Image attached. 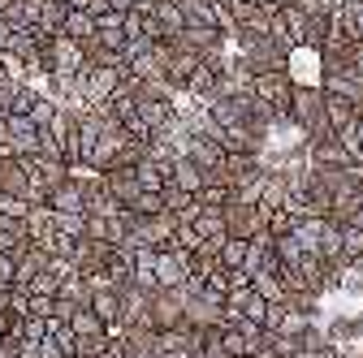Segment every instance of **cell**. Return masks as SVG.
<instances>
[{"label": "cell", "instance_id": "40", "mask_svg": "<svg viewBox=\"0 0 363 358\" xmlns=\"http://www.w3.org/2000/svg\"><path fill=\"white\" fill-rule=\"evenodd\" d=\"M337 358H363V354H337Z\"/></svg>", "mask_w": 363, "mask_h": 358}, {"label": "cell", "instance_id": "3", "mask_svg": "<svg viewBox=\"0 0 363 358\" xmlns=\"http://www.w3.org/2000/svg\"><path fill=\"white\" fill-rule=\"evenodd\" d=\"M264 225H268V212L259 203H238V199L225 203V233L230 238H255Z\"/></svg>", "mask_w": 363, "mask_h": 358}, {"label": "cell", "instance_id": "28", "mask_svg": "<svg viewBox=\"0 0 363 358\" xmlns=\"http://www.w3.org/2000/svg\"><path fill=\"white\" fill-rule=\"evenodd\" d=\"M264 316H268V298H264V294H255V285H251V298L242 302V320L264 324Z\"/></svg>", "mask_w": 363, "mask_h": 358}, {"label": "cell", "instance_id": "22", "mask_svg": "<svg viewBox=\"0 0 363 358\" xmlns=\"http://www.w3.org/2000/svg\"><path fill=\"white\" fill-rule=\"evenodd\" d=\"M247 242H251V238H225V242H220V255H216V263L225 267V272H234V267H242V259H247Z\"/></svg>", "mask_w": 363, "mask_h": 358}, {"label": "cell", "instance_id": "18", "mask_svg": "<svg viewBox=\"0 0 363 358\" xmlns=\"http://www.w3.org/2000/svg\"><path fill=\"white\" fill-rule=\"evenodd\" d=\"M156 22L164 26V35L173 39V35H182V30H186V18H182V5H177V0H156Z\"/></svg>", "mask_w": 363, "mask_h": 358}, {"label": "cell", "instance_id": "15", "mask_svg": "<svg viewBox=\"0 0 363 358\" xmlns=\"http://www.w3.org/2000/svg\"><path fill=\"white\" fill-rule=\"evenodd\" d=\"M61 35H69V39H78V43H91V39H96V13H86V9H69V13H65V26H61Z\"/></svg>", "mask_w": 363, "mask_h": 358}, {"label": "cell", "instance_id": "8", "mask_svg": "<svg viewBox=\"0 0 363 358\" xmlns=\"http://www.w3.org/2000/svg\"><path fill=\"white\" fill-rule=\"evenodd\" d=\"M13 255H18V281H13V285H18V289H26V285L43 272V267H48V250L35 246V242H26V246H22V250H13Z\"/></svg>", "mask_w": 363, "mask_h": 358}, {"label": "cell", "instance_id": "1", "mask_svg": "<svg viewBox=\"0 0 363 358\" xmlns=\"http://www.w3.org/2000/svg\"><path fill=\"white\" fill-rule=\"evenodd\" d=\"M43 48V65H48V74H61V78H74L82 65H86V43L69 39V35H52V39H43L39 43Z\"/></svg>", "mask_w": 363, "mask_h": 358}, {"label": "cell", "instance_id": "7", "mask_svg": "<svg viewBox=\"0 0 363 358\" xmlns=\"http://www.w3.org/2000/svg\"><path fill=\"white\" fill-rule=\"evenodd\" d=\"M104 190H108L121 207H130L134 199H139L143 186H139V177H134V168H108V173H104Z\"/></svg>", "mask_w": 363, "mask_h": 358}, {"label": "cell", "instance_id": "21", "mask_svg": "<svg viewBox=\"0 0 363 358\" xmlns=\"http://www.w3.org/2000/svg\"><path fill=\"white\" fill-rule=\"evenodd\" d=\"M220 345H225L230 358H251V341H247V333L238 324H220Z\"/></svg>", "mask_w": 363, "mask_h": 358}, {"label": "cell", "instance_id": "33", "mask_svg": "<svg viewBox=\"0 0 363 358\" xmlns=\"http://www.w3.org/2000/svg\"><path fill=\"white\" fill-rule=\"evenodd\" d=\"M48 337V320H39V316H22V341H43Z\"/></svg>", "mask_w": 363, "mask_h": 358}, {"label": "cell", "instance_id": "31", "mask_svg": "<svg viewBox=\"0 0 363 358\" xmlns=\"http://www.w3.org/2000/svg\"><path fill=\"white\" fill-rule=\"evenodd\" d=\"M26 212H30V199H22V195H0V216L26 220Z\"/></svg>", "mask_w": 363, "mask_h": 358}, {"label": "cell", "instance_id": "27", "mask_svg": "<svg viewBox=\"0 0 363 358\" xmlns=\"http://www.w3.org/2000/svg\"><path fill=\"white\" fill-rule=\"evenodd\" d=\"M130 212H139V216H156V212H164V195H160V190H139V199L130 203Z\"/></svg>", "mask_w": 363, "mask_h": 358}, {"label": "cell", "instance_id": "5", "mask_svg": "<svg viewBox=\"0 0 363 358\" xmlns=\"http://www.w3.org/2000/svg\"><path fill=\"white\" fill-rule=\"evenodd\" d=\"M182 311H186V289H156L152 294V324L156 328H173L182 324Z\"/></svg>", "mask_w": 363, "mask_h": 358}, {"label": "cell", "instance_id": "19", "mask_svg": "<svg viewBox=\"0 0 363 358\" xmlns=\"http://www.w3.org/2000/svg\"><path fill=\"white\" fill-rule=\"evenodd\" d=\"M337 143L346 147V156H350L354 164H363V112H359L350 125H342V129H337Z\"/></svg>", "mask_w": 363, "mask_h": 358}, {"label": "cell", "instance_id": "24", "mask_svg": "<svg viewBox=\"0 0 363 358\" xmlns=\"http://www.w3.org/2000/svg\"><path fill=\"white\" fill-rule=\"evenodd\" d=\"M57 112H61V104H57V100H52V96H43V91H39V96H35V104H30V112H26V117H30V121H35V125H39V129H48V125H52V121H57Z\"/></svg>", "mask_w": 363, "mask_h": 358}, {"label": "cell", "instance_id": "29", "mask_svg": "<svg viewBox=\"0 0 363 358\" xmlns=\"http://www.w3.org/2000/svg\"><path fill=\"white\" fill-rule=\"evenodd\" d=\"M57 289H61V277L52 272V267H43V272L26 285V294H52V298H57Z\"/></svg>", "mask_w": 363, "mask_h": 358}, {"label": "cell", "instance_id": "37", "mask_svg": "<svg viewBox=\"0 0 363 358\" xmlns=\"http://www.w3.org/2000/svg\"><path fill=\"white\" fill-rule=\"evenodd\" d=\"M9 35H13V26H9L5 18H0V48H5V43H9Z\"/></svg>", "mask_w": 363, "mask_h": 358}, {"label": "cell", "instance_id": "38", "mask_svg": "<svg viewBox=\"0 0 363 358\" xmlns=\"http://www.w3.org/2000/svg\"><path fill=\"white\" fill-rule=\"evenodd\" d=\"M259 5H264V9H268V13H277V9H281V5H290V0H259Z\"/></svg>", "mask_w": 363, "mask_h": 358}, {"label": "cell", "instance_id": "23", "mask_svg": "<svg viewBox=\"0 0 363 358\" xmlns=\"http://www.w3.org/2000/svg\"><path fill=\"white\" fill-rule=\"evenodd\" d=\"M69 328L78 333V337H91V333H108V324L96 316V311H91V306H78L74 311V316H69Z\"/></svg>", "mask_w": 363, "mask_h": 358}, {"label": "cell", "instance_id": "6", "mask_svg": "<svg viewBox=\"0 0 363 358\" xmlns=\"http://www.w3.org/2000/svg\"><path fill=\"white\" fill-rule=\"evenodd\" d=\"M5 125H9V143H13L18 156H35V151H39V125H35L26 112H9Z\"/></svg>", "mask_w": 363, "mask_h": 358}, {"label": "cell", "instance_id": "39", "mask_svg": "<svg viewBox=\"0 0 363 358\" xmlns=\"http://www.w3.org/2000/svg\"><path fill=\"white\" fill-rule=\"evenodd\" d=\"M130 5H134V0H108V9H121V13H125Z\"/></svg>", "mask_w": 363, "mask_h": 358}, {"label": "cell", "instance_id": "14", "mask_svg": "<svg viewBox=\"0 0 363 358\" xmlns=\"http://www.w3.org/2000/svg\"><path fill=\"white\" fill-rule=\"evenodd\" d=\"M169 168H173V164H160V160L143 156L139 164H134V177H139L143 190H164V186H169Z\"/></svg>", "mask_w": 363, "mask_h": 358}, {"label": "cell", "instance_id": "30", "mask_svg": "<svg viewBox=\"0 0 363 358\" xmlns=\"http://www.w3.org/2000/svg\"><path fill=\"white\" fill-rule=\"evenodd\" d=\"M104 345H108V333H91V337H78L74 354H78V358H96Z\"/></svg>", "mask_w": 363, "mask_h": 358}, {"label": "cell", "instance_id": "4", "mask_svg": "<svg viewBox=\"0 0 363 358\" xmlns=\"http://www.w3.org/2000/svg\"><path fill=\"white\" fill-rule=\"evenodd\" d=\"M186 277H191V267H186V250H177V246L156 250V285H160V289H177V285H186Z\"/></svg>", "mask_w": 363, "mask_h": 358}, {"label": "cell", "instance_id": "16", "mask_svg": "<svg viewBox=\"0 0 363 358\" xmlns=\"http://www.w3.org/2000/svg\"><path fill=\"white\" fill-rule=\"evenodd\" d=\"M255 294H264L268 302H286V285H281V267H259V272L251 277Z\"/></svg>", "mask_w": 363, "mask_h": 358}, {"label": "cell", "instance_id": "9", "mask_svg": "<svg viewBox=\"0 0 363 358\" xmlns=\"http://www.w3.org/2000/svg\"><path fill=\"white\" fill-rule=\"evenodd\" d=\"M48 207H52V212H86V195H82V182H78V177H65L61 186L48 190Z\"/></svg>", "mask_w": 363, "mask_h": 358}, {"label": "cell", "instance_id": "12", "mask_svg": "<svg viewBox=\"0 0 363 358\" xmlns=\"http://www.w3.org/2000/svg\"><path fill=\"white\" fill-rule=\"evenodd\" d=\"M52 207L48 203H30V212H26V238L35 242V246H43V242H48L52 238Z\"/></svg>", "mask_w": 363, "mask_h": 358}, {"label": "cell", "instance_id": "34", "mask_svg": "<svg viewBox=\"0 0 363 358\" xmlns=\"http://www.w3.org/2000/svg\"><path fill=\"white\" fill-rule=\"evenodd\" d=\"M13 281H18V255L0 250V285H13Z\"/></svg>", "mask_w": 363, "mask_h": 358}, {"label": "cell", "instance_id": "17", "mask_svg": "<svg viewBox=\"0 0 363 358\" xmlns=\"http://www.w3.org/2000/svg\"><path fill=\"white\" fill-rule=\"evenodd\" d=\"M65 13H69L65 0H43V5H39V18H35V26H39L43 35H57V30L65 26Z\"/></svg>", "mask_w": 363, "mask_h": 358}, {"label": "cell", "instance_id": "10", "mask_svg": "<svg viewBox=\"0 0 363 358\" xmlns=\"http://www.w3.org/2000/svg\"><path fill=\"white\" fill-rule=\"evenodd\" d=\"M169 182H173V186H182V190H191V195H199V190H203V182H208V173H203L186 151H182V156L173 160V168H169Z\"/></svg>", "mask_w": 363, "mask_h": 358}, {"label": "cell", "instance_id": "11", "mask_svg": "<svg viewBox=\"0 0 363 358\" xmlns=\"http://www.w3.org/2000/svg\"><path fill=\"white\" fill-rule=\"evenodd\" d=\"M91 311H96L108 328H117L121 324V289L117 285H100L96 294H91Z\"/></svg>", "mask_w": 363, "mask_h": 358}, {"label": "cell", "instance_id": "20", "mask_svg": "<svg viewBox=\"0 0 363 358\" xmlns=\"http://www.w3.org/2000/svg\"><path fill=\"white\" fill-rule=\"evenodd\" d=\"M191 225L199 229V238H220L225 233V207H199V216Z\"/></svg>", "mask_w": 363, "mask_h": 358}, {"label": "cell", "instance_id": "36", "mask_svg": "<svg viewBox=\"0 0 363 358\" xmlns=\"http://www.w3.org/2000/svg\"><path fill=\"white\" fill-rule=\"evenodd\" d=\"M160 358H195V350L182 345V350H169V354H160Z\"/></svg>", "mask_w": 363, "mask_h": 358}, {"label": "cell", "instance_id": "35", "mask_svg": "<svg viewBox=\"0 0 363 358\" xmlns=\"http://www.w3.org/2000/svg\"><path fill=\"white\" fill-rule=\"evenodd\" d=\"M61 354H65V350H61L52 337H43V341H39V358H61Z\"/></svg>", "mask_w": 363, "mask_h": 358}, {"label": "cell", "instance_id": "25", "mask_svg": "<svg viewBox=\"0 0 363 358\" xmlns=\"http://www.w3.org/2000/svg\"><path fill=\"white\" fill-rule=\"evenodd\" d=\"M52 229L65 233V238H86V212H57Z\"/></svg>", "mask_w": 363, "mask_h": 358}, {"label": "cell", "instance_id": "13", "mask_svg": "<svg viewBox=\"0 0 363 358\" xmlns=\"http://www.w3.org/2000/svg\"><path fill=\"white\" fill-rule=\"evenodd\" d=\"M325 117H329L333 129H342V125H350V121L359 117V100L337 96V91H325Z\"/></svg>", "mask_w": 363, "mask_h": 358}, {"label": "cell", "instance_id": "26", "mask_svg": "<svg viewBox=\"0 0 363 358\" xmlns=\"http://www.w3.org/2000/svg\"><path fill=\"white\" fill-rule=\"evenodd\" d=\"M342 259L359 263L363 259V229L359 225H342Z\"/></svg>", "mask_w": 363, "mask_h": 358}, {"label": "cell", "instance_id": "2", "mask_svg": "<svg viewBox=\"0 0 363 358\" xmlns=\"http://www.w3.org/2000/svg\"><path fill=\"white\" fill-rule=\"evenodd\" d=\"M251 96L264 100L277 117H290V96H294L290 69H259V74L251 78Z\"/></svg>", "mask_w": 363, "mask_h": 358}, {"label": "cell", "instance_id": "32", "mask_svg": "<svg viewBox=\"0 0 363 358\" xmlns=\"http://www.w3.org/2000/svg\"><path fill=\"white\" fill-rule=\"evenodd\" d=\"M52 306H57V298H52V294H30V302H26V316L52 320Z\"/></svg>", "mask_w": 363, "mask_h": 358}, {"label": "cell", "instance_id": "41", "mask_svg": "<svg viewBox=\"0 0 363 358\" xmlns=\"http://www.w3.org/2000/svg\"><path fill=\"white\" fill-rule=\"evenodd\" d=\"M216 5H230V0H216Z\"/></svg>", "mask_w": 363, "mask_h": 358}]
</instances>
